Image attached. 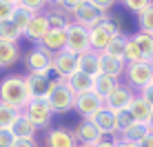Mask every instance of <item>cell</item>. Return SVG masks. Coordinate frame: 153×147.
Here are the masks:
<instances>
[{
  "label": "cell",
  "mask_w": 153,
  "mask_h": 147,
  "mask_svg": "<svg viewBox=\"0 0 153 147\" xmlns=\"http://www.w3.org/2000/svg\"><path fill=\"white\" fill-rule=\"evenodd\" d=\"M0 103L16 112H25V107L31 103V94L27 87V76L9 74L0 80Z\"/></svg>",
  "instance_id": "obj_1"
},
{
  "label": "cell",
  "mask_w": 153,
  "mask_h": 147,
  "mask_svg": "<svg viewBox=\"0 0 153 147\" xmlns=\"http://www.w3.org/2000/svg\"><path fill=\"white\" fill-rule=\"evenodd\" d=\"M53 114H67L71 109H76V92L69 87V82L62 80V78H56L53 80V89L47 96Z\"/></svg>",
  "instance_id": "obj_2"
},
{
  "label": "cell",
  "mask_w": 153,
  "mask_h": 147,
  "mask_svg": "<svg viewBox=\"0 0 153 147\" xmlns=\"http://www.w3.org/2000/svg\"><path fill=\"white\" fill-rule=\"evenodd\" d=\"M25 65H27V71L33 74V76H51V71H53V56L47 49L36 45L27 54Z\"/></svg>",
  "instance_id": "obj_3"
},
{
  "label": "cell",
  "mask_w": 153,
  "mask_h": 147,
  "mask_svg": "<svg viewBox=\"0 0 153 147\" xmlns=\"http://www.w3.org/2000/svg\"><path fill=\"white\" fill-rule=\"evenodd\" d=\"M126 85L131 89H146L149 85H153V65L151 62H133V65H126L124 71Z\"/></svg>",
  "instance_id": "obj_4"
},
{
  "label": "cell",
  "mask_w": 153,
  "mask_h": 147,
  "mask_svg": "<svg viewBox=\"0 0 153 147\" xmlns=\"http://www.w3.org/2000/svg\"><path fill=\"white\" fill-rule=\"evenodd\" d=\"M22 114L36 125V129H49L51 118H53V109H51V105H49V100H47V98L31 100L27 107H25Z\"/></svg>",
  "instance_id": "obj_5"
},
{
  "label": "cell",
  "mask_w": 153,
  "mask_h": 147,
  "mask_svg": "<svg viewBox=\"0 0 153 147\" xmlns=\"http://www.w3.org/2000/svg\"><path fill=\"white\" fill-rule=\"evenodd\" d=\"M73 56H82L87 51H91V40H89V29L80 27L76 22H69L67 27V49Z\"/></svg>",
  "instance_id": "obj_6"
},
{
  "label": "cell",
  "mask_w": 153,
  "mask_h": 147,
  "mask_svg": "<svg viewBox=\"0 0 153 147\" xmlns=\"http://www.w3.org/2000/svg\"><path fill=\"white\" fill-rule=\"evenodd\" d=\"M100 109H104V100L96 92H87L76 96V112L82 116V120H91Z\"/></svg>",
  "instance_id": "obj_7"
},
{
  "label": "cell",
  "mask_w": 153,
  "mask_h": 147,
  "mask_svg": "<svg viewBox=\"0 0 153 147\" xmlns=\"http://www.w3.org/2000/svg\"><path fill=\"white\" fill-rule=\"evenodd\" d=\"M53 71L58 78L69 80L76 71H80V56H73L69 51H60L53 56Z\"/></svg>",
  "instance_id": "obj_8"
},
{
  "label": "cell",
  "mask_w": 153,
  "mask_h": 147,
  "mask_svg": "<svg viewBox=\"0 0 153 147\" xmlns=\"http://www.w3.org/2000/svg\"><path fill=\"white\" fill-rule=\"evenodd\" d=\"M104 18H109V16H102V14H100L98 9L93 7L91 0H82V4H80V9H78V14L73 16V22L91 31V29H96Z\"/></svg>",
  "instance_id": "obj_9"
},
{
  "label": "cell",
  "mask_w": 153,
  "mask_h": 147,
  "mask_svg": "<svg viewBox=\"0 0 153 147\" xmlns=\"http://www.w3.org/2000/svg\"><path fill=\"white\" fill-rule=\"evenodd\" d=\"M91 123L98 127V132L107 138V136H111V138H115V136H120V125H118V114L111 112V109H100V112L96 114V116L91 118Z\"/></svg>",
  "instance_id": "obj_10"
},
{
  "label": "cell",
  "mask_w": 153,
  "mask_h": 147,
  "mask_svg": "<svg viewBox=\"0 0 153 147\" xmlns=\"http://www.w3.org/2000/svg\"><path fill=\"white\" fill-rule=\"evenodd\" d=\"M133 98H135L133 89H131L129 85H122V82H120V85L115 87V92L107 98V100H104V107L118 114V112H124V109H129L131 103H133Z\"/></svg>",
  "instance_id": "obj_11"
},
{
  "label": "cell",
  "mask_w": 153,
  "mask_h": 147,
  "mask_svg": "<svg viewBox=\"0 0 153 147\" xmlns=\"http://www.w3.org/2000/svg\"><path fill=\"white\" fill-rule=\"evenodd\" d=\"M45 147H78L76 134L69 127H53L45 132Z\"/></svg>",
  "instance_id": "obj_12"
},
{
  "label": "cell",
  "mask_w": 153,
  "mask_h": 147,
  "mask_svg": "<svg viewBox=\"0 0 153 147\" xmlns=\"http://www.w3.org/2000/svg\"><path fill=\"white\" fill-rule=\"evenodd\" d=\"M73 134H76L78 145H84V147H96L100 140L104 138V136L98 132V127L91 123V120H82V123L78 125L76 129H73Z\"/></svg>",
  "instance_id": "obj_13"
},
{
  "label": "cell",
  "mask_w": 153,
  "mask_h": 147,
  "mask_svg": "<svg viewBox=\"0 0 153 147\" xmlns=\"http://www.w3.org/2000/svg\"><path fill=\"white\" fill-rule=\"evenodd\" d=\"M47 34H49V20H47V11H45V14H38V16L31 18V22H29V27H27L22 38H27L33 45H40Z\"/></svg>",
  "instance_id": "obj_14"
},
{
  "label": "cell",
  "mask_w": 153,
  "mask_h": 147,
  "mask_svg": "<svg viewBox=\"0 0 153 147\" xmlns=\"http://www.w3.org/2000/svg\"><path fill=\"white\" fill-rule=\"evenodd\" d=\"M27 87H29V94H31V100H40V98H47L51 94L53 80H51V76H33V74H29Z\"/></svg>",
  "instance_id": "obj_15"
},
{
  "label": "cell",
  "mask_w": 153,
  "mask_h": 147,
  "mask_svg": "<svg viewBox=\"0 0 153 147\" xmlns=\"http://www.w3.org/2000/svg\"><path fill=\"white\" fill-rule=\"evenodd\" d=\"M38 47L47 49L51 56H56V54H60V51H65V49H67V29H62V31L49 29V34L42 38V43H40Z\"/></svg>",
  "instance_id": "obj_16"
},
{
  "label": "cell",
  "mask_w": 153,
  "mask_h": 147,
  "mask_svg": "<svg viewBox=\"0 0 153 147\" xmlns=\"http://www.w3.org/2000/svg\"><path fill=\"white\" fill-rule=\"evenodd\" d=\"M100 69H102L104 76H111L115 80H120V76H124V71H126V62L100 54Z\"/></svg>",
  "instance_id": "obj_17"
},
{
  "label": "cell",
  "mask_w": 153,
  "mask_h": 147,
  "mask_svg": "<svg viewBox=\"0 0 153 147\" xmlns=\"http://www.w3.org/2000/svg\"><path fill=\"white\" fill-rule=\"evenodd\" d=\"M118 85H120V80H115L111 76H104V74H100L98 78H93V92H96L102 100H107V98L115 92Z\"/></svg>",
  "instance_id": "obj_18"
},
{
  "label": "cell",
  "mask_w": 153,
  "mask_h": 147,
  "mask_svg": "<svg viewBox=\"0 0 153 147\" xmlns=\"http://www.w3.org/2000/svg\"><path fill=\"white\" fill-rule=\"evenodd\" d=\"M20 58V49L16 43H4L0 40V69H7V67H13Z\"/></svg>",
  "instance_id": "obj_19"
},
{
  "label": "cell",
  "mask_w": 153,
  "mask_h": 147,
  "mask_svg": "<svg viewBox=\"0 0 153 147\" xmlns=\"http://www.w3.org/2000/svg\"><path fill=\"white\" fill-rule=\"evenodd\" d=\"M80 71H84L87 76L98 78L102 69H100V54L98 51H87L80 56Z\"/></svg>",
  "instance_id": "obj_20"
},
{
  "label": "cell",
  "mask_w": 153,
  "mask_h": 147,
  "mask_svg": "<svg viewBox=\"0 0 153 147\" xmlns=\"http://www.w3.org/2000/svg\"><path fill=\"white\" fill-rule=\"evenodd\" d=\"M129 112L133 114L135 123H144V125H146V123H149V118H151V114H153V107L138 94V96L133 98V103H131Z\"/></svg>",
  "instance_id": "obj_21"
},
{
  "label": "cell",
  "mask_w": 153,
  "mask_h": 147,
  "mask_svg": "<svg viewBox=\"0 0 153 147\" xmlns=\"http://www.w3.org/2000/svg\"><path fill=\"white\" fill-rule=\"evenodd\" d=\"M36 125L31 123V120L25 116V114H20V118L16 120V125L11 127V134L16 138H29V140H36Z\"/></svg>",
  "instance_id": "obj_22"
},
{
  "label": "cell",
  "mask_w": 153,
  "mask_h": 147,
  "mask_svg": "<svg viewBox=\"0 0 153 147\" xmlns=\"http://www.w3.org/2000/svg\"><path fill=\"white\" fill-rule=\"evenodd\" d=\"M149 134H151L149 125H144V123H133L129 129L120 132V138H122V140H129V143H138V145H140Z\"/></svg>",
  "instance_id": "obj_23"
},
{
  "label": "cell",
  "mask_w": 153,
  "mask_h": 147,
  "mask_svg": "<svg viewBox=\"0 0 153 147\" xmlns=\"http://www.w3.org/2000/svg\"><path fill=\"white\" fill-rule=\"evenodd\" d=\"M67 82H69V87L76 92V96H80V94H87V92H93V78L87 76L84 71H76Z\"/></svg>",
  "instance_id": "obj_24"
},
{
  "label": "cell",
  "mask_w": 153,
  "mask_h": 147,
  "mask_svg": "<svg viewBox=\"0 0 153 147\" xmlns=\"http://www.w3.org/2000/svg\"><path fill=\"white\" fill-rule=\"evenodd\" d=\"M89 40H91V51H98V54H104V49H107L109 45H111L113 36H109L107 31L102 29H91L89 31Z\"/></svg>",
  "instance_id": "obj_25"
},
{
  "label": "cell",
  "mask_w": 153,
  "mask_h": 147,
  "mask_svg": "<svg viewBox=\"0 0 153 147\" xmlns=\"http://www.w3.org/2000/svg\"><path fill=\"white\" fill-rule=\"evenodd\" d=\"M131 38H133L135 45L140 47V51H142V56H144V60L151 62V58H153V36H151V34H144V31H135Z\"/></svg>",
  "instance_id": "obj_26"
},
{
  "label": "cell",
  "mask_w": 153,
  "mask_h": 147,
  "mask_svg": "<svg viewBox=\"0 0 153 147\" xmlns=\"http://www.w3.org/2000/svg\"><path fill=\"white\" fill-rule=\"evenodd\" d=\"M124 51H126V36L120 34L115 36L111 40V45L104 49V56H109V58H118V60H124Z\"/></svg>",
  "instance_id": "obj_27"
},
{
  "label": "cell",
  "mask_w": 153,
  "mask_h": 147,
  "mask_svg": "<svg viewBox=\"0 0 153 147\" xmlns=\"http://www.w3.org/2000/svg\"><path fill=\"white\" fill-rule=\"evenodd\" d=\"M47 20H49V29H53V31H62L69 27L67 14L62 9H47Z\"/></svg>",
  "instance_id": "obj_28"
},
{
  "label": "cell",
  "mask_w": 153,
  "mask_h": 147,
  "mask_svg": "<svg viewBox=\"0 0 153 147\" xmlns=\"http://www.w3.org/2000/svg\"><path fill=\"white\" fill-rule=\"evenodd\" d=\"M20 38H22V34L18 31V27H16L11 20L0 22V40H4V43H16V45H18Z\"/></svg>",
  "instance_id": "obj_29"
},
{
  "label": "cell",
  "mask_w": 153,
  "mask_h": 147,
  "mask_svg": "<svg viewBox=\"0 0 153 147\" xmlns=\"http://www.w3.org/2000/svg\"><path fill=\"white\" fill-rule=\"evenodd\" d=\"M20 114L22 112H16V109L0 103V129H11L16 125V120L20 118Z\"/></svg>",
  "instance_id": "obj_30"
},
{
  "label": "cell",
  "mask_w": 153,
  "mask_h": 147,
  "mask_svg": "<svg viewBox=\"0 0 153 147\" xmlns=\"http://www.w3.org/2000/svg\"><path fill=\"white\" fill-rule=\"evenodd\" d=\"M31 18H33V16H31L27 9H22V7H20V2H18V7H16V11H13V16H11V22L18 27V31H20L22 36H25V31H27V27H29Z\"/></svg>",
  "instance_id": "obj_31"
},
{
  "label": "cell",
  "mask_w": 153,
  "mask_h": 147,
  "mask_svg": "<svg viewBox=\"0 0 153 147\" xmlns=\"http://www.w3.org/2000/svg\"><path fill=\"white\" fill-rule=\"evenodd\" d=\"M124 62L126 65H133V62H146L144 60V56H142V51H140V47L135 45V40L131 38H126V51H124Z\"/></svg>",
  "instance_id": "obj_32"
},
{
  "label": "cell",
  "mask_w": 153,
  "mask_h": 147,
  "mask_svg": "<svg viewBox=\"0 0 153 147\" xmlns=\"http://www.w3.org/2000/svg\"><path fill=\"white\" fill-rule=\"evenodd\" d=\"M20 7L27 9L31 16H38V14H45L47 7H49V2H45V0H18Z\"/></svg>",
  "instance_id": "obj_33"
},
{
  "label": "cell",
  "mask_w": 153,
  "mask_h": 147,
  "mask_svg": "<svg viewBox=\"0 0 153 147\" xmlns=\"http://www.w3.org/2000/svg\"><path fill=\"white\" fill-rule=\"evenodd\" d=\"M124 7L129 9V11L138 14V18H140V16L144 14L146 9H151V7H153V2H151V0H126Z\"/></svg>",
  "instance_id": "obj_34"
},
{
  "label": "cell",
  "mask_w": 153,
  "mask_h": 147,
  "mask_svg": "<svg viewBox=\"0 0 153 147\" xmlns=\"http://www.w3.org/2000/svg\"><path fill=\"white\" fill-rule=\"evenodd\" d=\"M16 7H18V0H0V22L11 20Z\"/></svg>",
  "instance_id": "obj_35"
},
{
  "label": "cell",
  "mask_w": 153,
  "mask_h": 147,
  "mask_svg": "<svg viewBox=\"0 0 153 147\" xmlns=\"http://www.w3.org/2000/svg\"><path fill=\"white\" fill-rule=\"evenodd\" d=\"M58 9H62L65 14H71V16H76L78 14V9H80V4H82V0H60V2H53Z\"/></svg>",
  "instance_id": "obj_36"
},
{
  "label": "cell",
  "mask_w": 153,
  "mask_h": 147,
  "mask_svg": "<svg viewBox=\"0 0 153 147\" xmlns=\"http://www.w3.org/2000/svg\"><path fill=\"white\" fill-rule=\"evenodd\" d=\"M140 31H144V34H151V36H153V7L146 9V11L140 16Z\"/></svg>",
  "instance_id": "obj_37"
},
{
  "label": "cell",
  "mask_w": 153,
  "mask_h": 147,
  "mask_svg": "<svg viewBox=\"0 0 153 147\" xmlns=\"http://www.w3.org/2000/svg\"><path fill=\"white\" fill-rule=\"evenodd\" d=\"M133 123H135V118H133V114H131L129 109H124V112H118V125H120V132L129 129Z\"/></svg>",
  "instance_id": "obj_38"
},
{
  "label": "cell",
  "mask_w": 153,
  "mask_h": 147,
  "mask_svg": "<svg viewBox=\"0 0 153 147\" xmlns=\"http://www.w3.org/2000/svg\"><path fill=\"white\" fill-rule=\"evenodd\" d=\"M91 2H93V7H96L102 16H109L111 9H113V4H115V2H111V0H91Z\"/></svg>",
  "instance_id": "obj_39"
},
{
  "label": "cell",
  "mask_w": 153,
  "mask_h": 147,
  "mask_svg": "<svg viewBox=\"0 0 153 147\" xmlns=\"http://www.w3.org/2000/svg\"><path fill=\"white\" fill-rule=\"evenodd\" d=\"M16 136L11 134V129H0V147H13Z\"/></svg>",
  "instance_id": "obj_40"
},
{
  "label": "cell",
  "mask_w": 153,
  "mask_h": 147,
  "mask_svg": "<svg viewBox=\"0 0 153 147\" xmlns=\"http://www.w3.org/2000/svg\"><path fill=\"white\" fill-rule=\"evenodd\" d=\"M140 96H142V98H144V100H146V103H149V105H151V107H153V85H149V87H146V89H142V92H140Z\"/></svg>",
  "instance_id": "obj_41"
},
{
  "label": "cell",
  "mask_w": 153,
  "mask_h": 147,
  "mask_svg": "<svg viewBox=\"0 0 153 147\" xmlns=\"http://www.w3.org/2000/svg\"><path fill=\"white\" fill-rule=\"evenodd\" d=\"M13 147H38L36 140H29V138H16Z\"/></svg>",
  "instance_id": "obj_42"
},
{
  "label": "cell",
  "mask_w": 153,
  "mask_h": 147,
  "mask_svg": "<svg viewBox=\"0 0 153 147\" xmlns=\"http://www.w3.org/2000/svg\"><path fill=\"white\" fill-rule=\"evenodd\" d=\"M115 145H118V147H140L138 143H129V140H122L120 136H115Z\"/></svg>",
  "instance_id": "obj_43"
},
{
  "label": "cell",
  "mask_w": 153,
  "mask_h": 147,
  "mask_svg": "<svg viewBox=\"0 0 153 147\" xmlns=\"http://www.w3.org/2000/svg\"><path fill=\"white\" fill-rule=\"evenodd\" d=\"M96 147H118V145H115V138H102Z\"/></svg>",
  "instance_id": "obj_44"
},
{
  "label": "cell",
  "mask_w": 153,
  "mask_h": 147,
  "mask_svg": "<svg viewBox=\"0 0 153 147\" xmlns=\"http://www.w3.org/2000/svg\"><path fill=\"white\" fill-rule=\"evenodd\" d=\"M140 147H153V134H149V136H146V138L140 143Z\"/></svg>",
  "instance_id": "obj_45"
},
{
  "label": "cell",
  "mask_w": 153,
  "mask_h": 147,
  "mask_svg": "<svg viewBox=\"0 0 153 147\" xmlns=\"http://www.w3.org/2000/svg\"><path fill=\"white\" fill-rule=\"evenodd\" d=\"M146 125H149V129H151V134H153V114H151V118H149V123H146Z\"/></svg>",
  "instance_id": "obj_46"
},
{
  "label": "cell",
  "mask_w": 153,
  "mask_h": 147,
  "mask_svg": "<svg viewBox=\"0 0 153 147\" xmlns=\"http://www.w3.org/2000/svg\"><path fill=\"white\" fill-rule=\"evenodd\" d=\"M151 65H153V58H151Z\"/></svg>",
  "instance_id": "obj_47"
},
{
  "label": "cell",
  "mask_w": 153,
  "mask_h": 147,
  "mask_svg": "<svg viewBox=\"0 0 153 147\" xmlns=\"http://www.w3.org/2000/svg\"><path fill=\"white\" fill-rule=\"evenodd\" d=\"M78 147H84V145H78Z\"/></svg>",
  "instance_id": "obj_48"
}]
</instances>
